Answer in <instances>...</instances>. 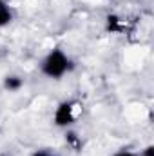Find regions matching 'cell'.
<instances>
[{
    "instance_id": "cell-1",
    "label": "cell",
    "mask_w": 154,
    "mask_h": 156,
    "mask_svg": "<svg viewBox=\"0 0 154 156\" xmlns=\"http://www.w3.org/2000/svg\"><path fill=\"white\" fill-rule=\"evenodd\" d=\"M75 69V62L71 60V56L60 49V47H54L51 49L40 62V73L47 78H53V80H60L64 78L67 73H71Z\"/></svg>"
},
{
    "instance_id": "cell-2",
    "label": "cell",
    "mask_w": 154,
    "mask_h": 156,
    "mask_svg": "<svg viewBox=\"0 0 154 156\" xmlns=\"http://www.w3.org/2000/svg\"><path fill=\"white\" fill-rule=\"evenodd\" d=\"M82 113V104L76 100H64L56 105L54 113H53V123L60 129H67L71 127L78 120Z\"/></svg>"
},
{
    "instance_id": "cell-3",
    "label": "cell",
    "mask_w": 154,
    "mask_h": 156,
    "mask_svg": "<svg viewBox=\"0 0 154 156\" xmlns=\"http://www.w3.org/2000/svg\"><path fill=\"white\" fill-rule=\"evenodd\" d=\"M24 87V78L18 75H7L4 78V89L9 93H16Z\"/></svg>"
},
{
    "instance_id": "cell-4",
    "label": "cell",
    "mask_w": 154,
    "mask_h": 156,
    "mask_svg": "<svg viewBox=\"0 0 154 156\" xmlns=\"http://www.w3.org/2000/svg\"><path fill=\"white\" fill-rule=\"evenodd\" d=\"M105 29L109 33H123L125 31V24L118 15H109L105 18Z\"/></svg>"
},
{
    "instance_id": "cell-5",
    "label": "cell",
    "mask_w": 154,
    "mask_h": 156,
    "mask_svg": "<svg viewBox=\"0 0 154 156\" xmlns=\"http://www.w3.org/2000/svg\"><path fill=\"white\" fill-rule=\"evenodd\" d=\"M13 9L7 4V0H0V27H5L13 22Z\"/></svg>"
},
{
    "instance_id": "cell-6",
    "label": "cell",
    "mask_w": 154,
    "mask_h": 156,
    "mask_svg": "<svg viewBox=\"0 0 154 156\" xmlns=\"http://www.w3.org/2000/svg\"><path fill=\"white\" fill-rule=\"evenodd\" d=\"M65 142H67V144H69V145H71L73 149H80V145H82L80 138H78L75 133H71V131H69V133L65 134Z\"/></svg>"
},
{
    "instance_id": "cell-7",
    "label": "cell",
    "mask_w": 154,
    "mask_h": 156,
    "mask_svg": "<svg viewBox=\"0 0 154 156\" xmlns=\"http://www.w3.org/2000/svg\"><path fill=\"white\" fill-rule=\"evenodd\" d=\"M113 156H140L138 153H132V151H129V149H120V151H116Z\"/></svg>"
},
{
    "instance_id": "cell-8",
    "label": "cell",
    "mask_w": 154,
    "mask_h": 156,
    "mask_svg": "<svg viewBox=\"0 0 154 156\" xmlns=\"http://www.w3.org/2000/svg\"><path fill=\"white\" fill-rule=\"evenodd\" d=\"M140 156H154V145H147L143 151H140Z\"/></svg>"
},
{
    "instance_id": "cell-9",
    "label": "cell",
    "mask_w": 154,
    "mask_h": 156,
    "mask_svg": "<svg viewBox=\"0 0 154 156\" xmlns=\"http://www.w3.org/2000/svg\"><path fill=\"white\" fill-rule=\"evenodd\" d=\"M31 156H54V154H53V153H49V151H44V149H42V151H35Z\"/></svg>"
}]
</instances>
